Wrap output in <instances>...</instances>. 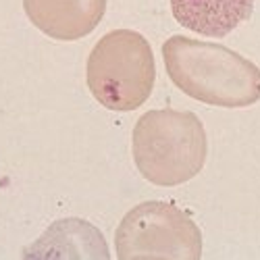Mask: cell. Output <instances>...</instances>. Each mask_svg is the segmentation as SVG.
Returning <instances> with one entry per match:
<instances>
[{
  "instance_id": "6",
  "label": "cell",
  "mask_w": 260,
  "mask_h": 260,
  "mask_svg": "<svg viewBox=\"0 0 260 260\" xmlns=\"http://www.w3.org/2000/svg\"><path fill=\"white\" fill-rule=\"evenodd\" d=\"M179 25L208 36L225 38L252 17L254 0H171Z\"/></svg>"
},
{
  "instance_id": "3",
  "label": "cell",
  "mask_w": 260,
  "mask_h": 260,
  "mask_svg": "<svg viewBox=\"0 0 260 260\" xmlns=\"http://www.w3.org/2000/svg\"><path fill=\"white\" fill-rule=\"evenodd\" d=\"M85 79L92 96L108 111H136L152 94L154 54L148 40L132 29L108 31L92 48Z\"/></svg>"
},
{
  "instance_id": "4",
  "label": "cell",
  "mask_w": 260,
  "mask_h": 260,
  "mask_svg": "<svg viewBox=\"0 0 260 260\" xmlns=\"http://www.w3.org/2000/svg\"><path fill=\"white\" fill-rule=\"evenodd\" d=\"M121 260H198L202 231L171 202H144L132 208L115 233Z\"/></svg>"
},
{
  "instance_id": "2",
  "label": "cell",
  "mask_w": 260,
  "mask_h": 260,
  "mask_svg": "<svg viewBox=\"0 0 260 260\" xmlns=\"http://www.w3.org/2000/svg\"><path fill=\"white\" fill-rule=\"evenodd\" d=\"M132 150L144 179L160 187H173L202 171L208 140L202 121L193 113L160 108L138 119Z\"/></svg>"
},
{
  "instance_id": "5",
  "label": "cell",
  "mask_w": 260,
  "mask_h": 260,
  "mask_svg": "<svg viewBox=\"0 0 260 260\" xmlns=\"http://www.w3.org/2000/svg\"><path fill=\"white\" fill-rule=\"evenodd\" d=\"M23 9L48 38L73 42L98 27L106 13V0H23Z\"/></svg>"
},
{
  "instance_id": "1",
  "label": "cell",
  "mask_w": 260,
  "mask_h": 260,
  "mask_svg": "<svg viewBox=\"0 0 260 260\" xmlns=\"http://www.w3.org/2000/svg\"><path fill=\"white\" fill-rule=\"evenodd\" d=\"M162 58L171 81L198 102L246 108L260 100V69L223 44L171 36Z\"/></svg>"
}]
</instances>
